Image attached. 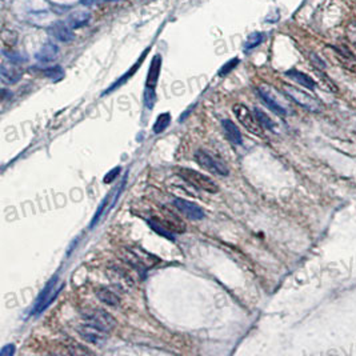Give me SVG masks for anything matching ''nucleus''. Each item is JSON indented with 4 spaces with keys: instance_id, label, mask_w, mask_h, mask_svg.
I'll list each match as a JSON object with an SVG mask.
<instances>
[{
    "instance_id": "nucleus-1",
    "label": "nucleus",
    "mask_w": 356,
    "mask_h": 356,
    "mask_svg": "<svg viewBox=\"0 0 356 356\" xmlns=\"http://www.w3.org/2000/svg\"><path fill=\"white\" fill-rule=\"evenodd\" d=\"M179 176L183 180H186L190 186L198 188L200 191L210 192V194H216L219 191L218 184L211 179V177L206 176L203 173H200L199 171H195L192 168H179L177 171Z\"/></svg>"
},
{
    "instance_id": "nucleus-2",
    "label": "nucleus",
    "mask_w": 356,
    "mask_h": 356,
    "mask_svg": "<svg viewBox=\"0 0 356 356\" xmlns=\"http://www.w3.org/2000/svg\"><path fill=\"white\" fill-rule=\"evenodd\" d=\"M195 160L200 167L207 169L208 172L215 173L219 176H228L230 175V168L227 167V164L223 160H220L219 157L210 155L207 151L198 149L195 152Z\"/></svg>"
},
{
    "instance_id": "nucleus-3",
    "label": "nucleus",
    "mask_w": 356,
    "mask_h": 356,
    "mask_svg": "<svg viewBox=\"0 0 356 356\" xmlns=\"http://www.w3.org/2000/svg\"><path fill=\"white\" fill-rule=\"evenodd\" d=\"M83 319L91 324L96 325L99 328L104 329L107 332H111L116 327V319L110 312H107L103 308H90L83 312Z\"/></svg>"
},
{
    "instance_id": "nucleus-4",
    "label": "nucleus",
    "mask_w": 356,
    "mask_h": 356,
    "mask_svg": "<svg viewBox=\"0 0 356 356\" xmlns=\"http://www.w3.org/2000/svg\"><path fill=\"white\" fill-rule=\"evenodd\" d=\"M232 111H234V114H235L239 123H240L248 132H251L252 135H256V136H263L262 125H260V123L258 121L256 116L251 112L248 107L239 103V104H235V106L232 107Z\"/></svg>"
},
{
    "instance_id": "nucleus-5",
    "label": "nucleus",
    "mask_w": 356,
    "mask_h": 356,
    "mask_svg": "<svg viewBox=\"0 0 356 356\" xmlns=\"http://www.w3.org/2000/svg\"><path fill=\"white\" fill-rule=\"evenodd\" d=\"M58 275H55L54 278L48 282V284L44 287V290L40 292L39 297L36 299V303L34 305V309H32V313L34 315H38V313H42L43 311L48 308V305L51 304L52 301L55 300V297L59 295L60 290H62L63 286H58Z\"/></svg>"
},
{
    "instance_id": "nucleus-6",
    "label": "nucleus",
    "mask_w": 356,
    "mask_h": 356,
    "mask_svg": "<svg viewBox=\"0 0 356 356\" xmlns=\"http://www.w3.org/2000/svg\"><path fill=\"white\" fill-rule=\"evenodd\" d=\"M284 91H286L288 98L292 99L295 103H297L299 106H301L305 110L311 111V112H319L321 110V103L316 98H313L309 94L304 92V91L292 86H284Z\"/></svg>"
},
{
    "instance_id": "nucleus-7",
    "label": "nucleus",
    "mask_w": 356,
    "mask_h": 356,
    "mask_svg": "<svg viewBox=\"0 0 356 356\" xmlns=\"http://www.w3.org/2000/svg\"><path fill=\"white\" fill-rule=\"evenodd\" d=\"M76 331L80 335L83 340H86L87 343H91V344L95 345H100L103 343H106L107 339H108V333L104 329L99 328L96 325L91 324L88 321H84L83 324L78 325L76 327Z\"/></svg>"
},
{
    "instance_id": "nucleus-8",
    "label": "nucleus",
    "mask_w": 356,
    "mask_h": 356,
    "mask_svg": "<svg viewBox=\"0 0 356 356\" xmlns=\"http://www.w3.org/2000/svg\"><path fill=\"white\" fill-rule=\"evenodd\" d=\"M258 92L263 102L266 103L267 107L271 111H274L275 114L280 115V116H286L287 108L283 104H280V102L276 98V92L274 91V88H271L268 86H262L258 88Z\"/></svg>"
},
{
    "instance_id": "nucleus-9",
    "label": "nucleus",
    "mask_w": 356,
    "mask_h": 356,
    "mask_svg": "<svg viewBox=\"0 0 356 356\" xmlns=\"http://www.w3.org/2000/svg\"><path fill=\"white\" fill-rule=\"evenodd\" d=\"M173 206H175L187 219L202 220L204 216H206L203 210H202L198 204L192 203L190 200L176 198V199L173 200Z\"/></svg>"
},
{
    "instance_id": "nucleus-10",
    "label": "nucleus",
    "mask_w": 356,
    "mask_h": 356,
    "mask_svg": "<svg viewBox=\"0 0 356 356\" xmlns=\"http://www.w3.org/2000/svg\"><path fill=\"white\" fill-rule=\"evenodd\" d=\"M0 76L6 84H15L23 76V70L18 66V63H3L0 67Z\"/></svg>"
},
{
    "instance_id": "nucleus-11",
    "label": "nucleus",
    "mask_w": 356,
    "mask_h": 356,
    "mask_svg": "<svg viewBox=\"0 0 356 356\" xmlns=\"http://www.w3.org/2000/svg\"><path fill=\"white\" fill-rule=\"evenodd\" d=\"M58 54H59V48L56 44L46 43L36 54L35 58L40 63H51L58 58Z\"/></svg>"
},
{
    "instance_id": "nucleus-12",
    "label": "nucleus",
    "mask_w": 356,
    "mask_h": 356,
    "mask_svg": "<svg viewBox=\"0 0 356 356\" xmlns=\"http://www.w3.org/2000/svg\"><path fill=\"white\" fill-rule=\"evenodd\" d=\"M222 125H223L224 133H226V137L230 140V143L235 145L242 144V133H240L238 125L234 121L230 120V119H226V120L222 121Z\"/></svg>"
},
{
    "instance_id": "nucleus-13",
    "label": "nucleus",
    "mask_w": 356,
    "mask_h": 356,
    "mask_svg": "<svg viewBox=\"0 0 356 356\" xmlns=\"http://www.w3.org/2000/svg\"><path fill=\"white\" fill-rule=\"evenodd\" d=\"M51 31L56 39L59 40V42H63V43H70V42L75 39L74 32L71 31V28L67 24L62 23V22H58V23L54 24Z\"/></svg>"
},
{
    "instance_id": "nucleus-14",
    "label": "nucleus",
    "mask_w": 356,
    "mask_h": 356,
    "mask_svg": "<svg viewBox=\"0 0 356 356\" xmlns=\"http://www.w3.org/2000/svg\"><path fill=\"white\" fill-rule=\"evenodd\" d=\"M160 68H161V56L156 55L152 59L151 67H149L145 87H148V88H155V87H156L157 80H159V75H160Z\"/></svg>"
},
{
    "instance_id": "nucleus-15",
    "label": "nucleus",
    "mask_w": 356,
    "mask_h": 356,
    "mask_svg": "<svg viewBox=\"0 0 356 356\" xmlns=\"http://www.w3.org/2000/svg\"><path fill=\"white\" fill-rule=\"evenodd\" d=\"M91 14L88 11H75L67 19V23L71 28H82L90 23Z\"/></svg>"
},
{
    "instance_id": "nucleus-16",
    "label": "nucleus",
    "mask_w": 356,
    "mask_h": 356,
    "mask_svg": "<svg viewBox=\"0 0 356 356\" xmlns=\"http://www.w3.org/2000/svg\"><path fill=\"white\" fill-rule=\"evenodd\" d=\"M286 75L288 76V78L292 79V80H295L296 83H299L300 86L308 88V90H313V88L316 87L315 80H313L311 76H308L307 74H304V72H300V71L297 70H291V71H287Z\"/></svg>"
},
{
    "instance_id": "nucleus-17",
    "label": "nucleus",
    "mask_w": 356,
    "mask_h": 356,
    "mask_svg": "<svg viewBox=\"0 0 356 356\" xmlns=\"http://www.w3.org/2000/svg\"><path fill=\"white\" fill-rule=\"evenodd\" d=\"M96 296L102 303L107 305H111V307H116V305L120 304V297L118 295L115 294L114 291L108 290L106 287H102L96 291Z\"/></svg>"
},
{
    "instance_id": "nucleus-18",
    "label": "nucleus",
    "mask_w": 356,
    "mask_h": 356,
    "mask_svg": "<svg viewBox=\"0 0 356 356\" xmlns=\"http://www.w3.org/2000/svg\"><path fill=\"white\" fill-rule=\"evenodd\" d=\"M148 224H149V227L152 228L153 231L156 232V234H159L160 236H163V238H165L167 240H171V242H173V240H175V236H173L172 231H171V230H169L167 226L161 224L160 222H157V220H155V219H149Z\"/></svg>"
},
{
    "instance_id": "nucleus-19",
    "label": "nucleus",
    "mask_w": 356,
    "mask_h": 356,
    "mask_svg": "<svg viewBox=\"0 0 356 356\" xmlns=\"http://www.w3.org/2000/svg\"><path fill=\"white\" fill-rule=\"evenodd\" d=\"M0 39H2V43H3L4 47L11 50L18 43V32L14 31V30H10V28H3Z\"/></svg>"
},
{
    "instance_id": "nucleus-20",
    "label": "nucleus",
    "mask_w": 356,
    "mask_h": 356,
    "mask_svg": "<svg viewBox=\"0 0 356 356\" xmlns=\"http://www.w3.org/2000/svg\"><path fill=\"white\" fill-rule=\"evenodd\" d=\"M333 50H335V52H336V55L339 56V59L341 60V62L344 63V66L347 67H351L356 66V59L353 58L352 52L349 51L347 47H332Z\"/></svg>"
},
{
    "instance_id": "nucleus-21",
    "label": "nucleus",
    "mask_w": 356,
    "mask_h": 356,
    "mask_svg": "<svg viewBox=\"0 0 356 356\" xmlns=\"http://www.w3.org/2000/svg\"><path fill=\"white\" fill-rule=\"evenodd\" d=\"M255 116H256V119H258V121L260 123L263 128L268 129V131H275V123L266 112H263L259 108H255Z\"/></svg>"
},
{
    "instance_id": "nucleus-22",
    "label": "nucleus",
    "mask_w": 356,
    "mask_h": 356,
    "mask_svg": "<svg viewBox=\"0 0 356 356\" xmlns=\"http://www.w3.org/2000/svg\"><path fill=\"white\" fill-rule=\"evenodd\" d=\"M144 55H145V52H144V54H143V58H141V59H140V62H137V63H136V64H135V66H133V67H132V68H131V70H129V71H128V72H125V74H124V75H123V76H121V78H120V79H119L118 82H116V83H114V84H112V86H111V87H110V88H108V90H107V91H106V92H104V94H103V95H106V94H108V92H111V91H114V90H115V88H118V87H120V86H121V84H124V83H125V82H127V80H128V79H129V78H131V76H132V75H133V74H135V71H136V68H137V67H140V63H141V62H143V59H144Z\"/></svg>"
},
{
    "instance_id": "nucleus-23",
    "label": "nucleus",
    "mask_w": 356,
    "mask_h": 356,
    "mask_svg": "<svg viewBox=\"0 0 356 356\" xmlns=\"http://www.w3.org/2000/svg\"><path fill=\"white\" fill-rule=\"evenodd\" d=\"M169 123H171V115H169L168 112H164V114L159 115L156 121H155V124H153V132L161 133L163 131L167 129Z\"/></svg>"
},
{
    "instance_id": "nucleus-24",
    "label": "nucleus",
    "mask_w": 356,
    "mask_h": 356,
    "mask_svg": "<svg viewBox=\"0 0 356 356\" xmlns=\"http://www.w3.org/2000/svg\"><path fill=\"white\" fill-rule=\"evenodd\" d=\"M263 42V35L260 32H254L251 34L248 38H247L246 43H244V50L248 51V50H252V48L258 47L259 44Z\"/></svg>"
},
{
    "instance_id": "nucleus-25",
    "label": "nucleus",
    "mask_w": 356,
    "mask_h": 356,
    "mask_svg": "<svg viewBox=\"0 0 356 356\" xmlns=\"http://www.w3.org/2000/svg\"><path fill=\"white\" fill-rule=\"evenodd\" d=\"M43 75L47 76L48 79H52V80H60L64 76V71L62 70L60 66H54L50 67V68H46L43 71Z\"/></svg>"
},
{
    "instance_id": "nucleus-26",
    "label": "nucleus",
    "mask_w": 356,
    "mask_h": 356,
    "mask_svg": "<svg viewBox=\"0 0 356 356\" xmlns=\"http://www.w3.org/2000/svg\"><path fill=\"white\" fill-rule=\"evenodd\" d=\"M156 102V94H155V88H148L145 87L144 91V106L147 110H152Z\"/></svg>"
},
{
    "instance_id": "nucleus-27",
    "label": "nucleus",
    "mask_w": 356,
    "mask_h": 356,
    "mask_svg": "<svg viewBox=\"0 0 356 356\" xmlns=\"http://www.w3.org/2000/svg\"><path fill=\"white\" fill-rule=\"evenodd\" d=\"M238 63H239V59H231L230 62L226 63V64H224V66L219 70V76H226V75L230 74V72L238 66Z\"/></svg>"
},
{
    "instance_id": "nucleus-28",
    "label": "nucleus",
    "mask_w": 356,
    "mask_h": 356,
    "mask_svg": "<svg viewBox=\"0 0 356 356\" xmlns=\"http://www.w3.org/2000/svg\"><path fill=\"white\" fill-rule=\"evenodd\" d=\"M347 36H348V39L351 40V43H352L353 46H356V23L355 22H352V23L348 24V28H347Z\"/></svg>"
},
{
    "instance_id": "nucleus-29",
    "label": "nucleus",
    "mask_w": 356,
    "mask_h": 356,
    "mask_svg": "<svg viewBox=\"0 0 356 356\" xmlns=\"http://www.w3.org/2000/svg\"><path fill=\"white\" fill-rule=\"evenodd\" d=\"M4 56H6V58H8V60H10V62L18 63V64L24 60L20 54H16V52H12V51H4Z\"/></svg>"
},
{
    "instance_id": "nucleus-30",
    "label": "nucleus",
    "mask_w": 356,
    "mask_h": 356,
    "mask_svg": "<svg viewBox=\"0 0 356 356\" xmlns=\"http://www.w3.org/2000/svg\"><path fill=\"white\" fill-rule=\"evenodd\" d=\"M119 172H120V168H119V167L118 168H114L112 171H110V172L107 173V176L103 179V182H104V183H112Z\"/></svg>"
},
{
    "instance_id": "nucleus-31",
    "label": "nucleus",
    "mask_w": 356,
    "mask_h": 356,
    "mask_svg": "<svg viewBox=\"0 0 356 356\" xmlns=\"http://www.w3.org/2000/svg\"><path fill=\"white\" fill-rule=\"evenodd\" d=\"M15 353V347L12 344H8L6 345V347H3L2 348V351H0V356H11Z\"/></svg>"
},
{
    "instance_id": "nucleus-32",
    "label": "nucleus",
    "mask_w": 356,
    "mask_h": 356,
    "mask_svg": "<svg viewBox=\"0 0 356 356\" xmlns=\"http://www.w3.org/2000/svg\"><path fill=\"white\" fill-rule=\"evenodd\" d=\"M94 2H96V0H82L83 4H92Z\"/></svg>"
}]
</instances>
